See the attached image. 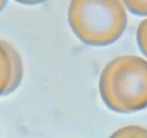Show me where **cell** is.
<instances>
[{
	"label": "cell",
	"instance_id": "6",
	"mask_svg": "<svg viewBox=\"0 0 147 138\" xmlns=\"http://www.w3.org/2000/svg\"><path fill=\"white\" fill-rule=\"evenodd\" d=\"M128 10L138 15H147V1H123Z\"/></svg>",
	"mask_w": 147,
	"mask_h": 138
},
{
	"label": "cell",
	"instance_id": "7",
	"mask_svg": "<svg viewBox=\"0 0 147 138\" xmlns=\"http://www.w3.org/2000/svg\"><path fill=\"white\" fill-rule=\"evenodd\" d=\"M7 2V1H3V0H0V12L2 10V9L5 8V7L6 6Z\"/></svg>",
	"mask_w": 147,
	"mask_h": 138
},
{
	"label": "cell",
	"instance_id": "1",
	"mask_svg": "<svg viewBox=\"0 0 147 138\" xmlns=\"http://www.w3.org/2000/svg\"><path fill=\"white\" fill-rule=\"evenodd\" d=\"M99 90L105 105L118 113L147 107V60L139 56H118L100 75Z\"/></svg>",
	"mask_w": 147,
	"mask_h": 138
},
{
	"label": "cell",
	"instance_id": "3",
	"mask_svg": "<svg viewBox=\"0 0 147 138\" xmlns=\"http://www.w3.org/2000/svg\"><path fill=\"white\" fill-rule=\"evenodd\" d=\"M24 74L22 58L8 42L0 39V96L18 88Z\"/></svg>",
	"mask_w": 147,
	"mask_h": 138
},
{
	"label": "cell",
	"instance_id": "4",
	"mask_svg": "<svg viewBox=\"0 0 147 138\" xmlns=\"http://www.w3.org/2000/svg\"><path fill=\"white\" fill-rule=\"evenodd\" d=\"M110 138H147V129L137 125H129L115 131Z\"/></svg>",
	"mask_w": 147,
	"mask_h": 138
},
{
	"label": "cell",
	"instance_id": "5",
	"mask_svg": "<svg viewBox=\"0 0 147 138\" xmlns=\"http://www.w3.org/2000/svg\"><path fill=\"white\" fill-rule=\"evenodd\" d=\"M136 38L140 50L147 57V19H144L138 25Z\"/></svg>",
	"mask_w": 147,
	"mask_h": 138
},
{
	"label": "cell",
	"instance_id": "2",
	"mask_svg": "<svg viewBox=\"0 0 147 138\" xmlns=\"http://www.w3.org/2000/svg\"><path fill=\"white\" fill-rule=\"evenodd\" d=\"M68 21L82 42L89 46H105L122 36L128 18L120 1L75 0L69 5Z\"/></svg>",
	"mask_w": 147,
	"mask_h": 138
}]
</instances>
